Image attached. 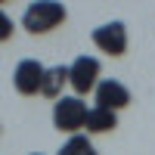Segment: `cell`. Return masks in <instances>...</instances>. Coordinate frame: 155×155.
I'll list each match as a JSON object with an SVG mask.
<instances>
[{
    "instance_id": "8",
    "label": "cell",
    "mask_w": 155,
    "mask_h": 155,
    "mask_svg": "<svg viewBox=\"0 0 155 155\" xmlns=\"http://www.w3.org/2000/svg\"><path fill=\"white\" fill-rule=\"evenodd\" d=\"M68 84V65H53V68H47L44 74V87H41V93L50 96V99H62V87Z\"/></svg>"
},
{
    "instance_id": "9",
    "label": "cell",
    "mask_w": 155,
    "mask_h": 155,
    "mask_svg": "<svg viewBox=\"0 0 155 155\" xmlns=\"http://www.w3.org/2000/svg\"><path fill=\"white\" fill-rule=\"evenodd\" d=\"M56 155H96V149H93V143H90L84 134H74V137H68L65 143L59 146Z\"/></svg>"
},
{
    "instance_id": "11",
    "label": "cell",
    "mask_w": 155,
    "mask_h": 155,
    "mask_svg": "<svg viewBox=\"0 0 155 155\" xmlns=\"http://www.w3.org/2000/svg\"><path fill=\"white\" fill-rule=\"evenodd\" d=\"M31 155H41V152H31Z\"/></svg>"
},
{
    "instance_id": "10",
    "label": "cell",
    "mask_w": 155,
    "mask_h": 155,
    "mask_svg": "<svg viewBox=\"0 0 155 155\" xmlns=\"http://www.w3.org/2000/svg\"><path fill=\"white\" fill-rule=\"evenodd\" d=\"M9 37H12V19L0 9V41H9Z\"/></svg>"
},
{
    "instance_id": "7",
    "label": "cell",
    "mask_w": 155,
    "mask_h": 155,
    "mask_svg": "<svg viewBox=\"0 0 155 155\" xmlns=\"http://www.w3.org/2000/svg\"><path fill=\"white\" fill-rule=\"evenodd\" d=\"M87 134H109V130H115L118 127V115L115 112H109V109H99V106H93L87 112Z\"/></svg>"
},
{
    "instance_id": "6",
    "label": "cell",
    "mask_w": 155,
    "mask_h": 155,
    "mask_svg": "<svg viewBox=\"0 0 155 155\" xmlns=\"http://www.w3.org/2000/svg\"><path fill=\"white\" fill-rule=\"evenodd\" d=\"M96 96V106L99 109H109V112H118L124 106H130V90H127L121 81H115V78H102L93 90Z\"/></svg>"
},
{
    "instance_id": "1",
    "label": "cell",
    "mask_w": 155,
    "mask_h": 155,
    "mask_svg": "<svg viewBox=\"0 0 155 155\" xmlns=\"http://www.w3.org/2000/svg\"><path fill=\"white\" fill-rule=\"evenodd\" d=\"M68 16L65 3H59V0H34V3L25 6L22 12V28L31 31V34H47L53 31L56 25H62Z\"/></svg>"
},
{
    "instance_id": "4",
    "label": "cell",
    "mask_w": 155,
    "mask_h": 155,
    "mask_svg": "<svg viewBox=\"0 0 155 155\" xmlns=\"http://www.w3.org/2000/svg\"><path fill=\"white\" fill-rule=\"evenodd\" d=\"M44 74H47V68L37 59H22L19 65H16V71H12V87H16V93H22V96L41 93Z\"/></svg>"
},
{
    "instance_id": "2",
    "label": "cell",
    "mask_w": 155,
    "mask_h": 155,
    "mask_svg": "<svg viewBox=\"0 0 155 155\" xmlns=\"http://www.w3.org/2000/svg\"><path fill=\"white\" fill-rule=\"evenodd\" d=\"M87 102L81 96H62L53 102V127L62 134H81L84 124H87Z\"/></svg>"
},
{
    "instance_id": "3",
    "label": "cell",
    "mask_w": 155,
    "mask_h": 155,
    "mask_svg": "<svg viewBox=\"0 0 155 155\" xmlns=\"http://www.w3.org/2000/svg\"><path fill=\"white\" fill-rule=\"evenodd\" d=\"M102 65L96 56H78L71 65H68V84L74 90V96H84V93H93L96 84L102 81L99 78Z\"/></svg>"
},
{
    "instance_id": "5",
    "label": "cell",
    "mask_w": 155,
    "mask_h": 155,
    "mask_svg": "<svg viewBox=\"0 0 155 155\" xmlns=\"http://www.w3.org/2000/svg\"><path fill=\"white\" fill-rule=\"evenodd\" d=\"M93 44L109 56H124L127 53V28L124 22H106L93 28Z\"/></svg>"
}]
</instances>
